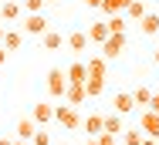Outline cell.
Returning <instances> with one entry per match:
<instances>
[{"mask_svg": "<svg viewBox=\"0 0 159 145\" xmlns=\"http://www.w3.org/2000/svg\"><path fill=\"white\" fill-rule=\"evenodd\" d=\"M54 121L61 125L64 132H75V128L81 125V112H78L75 105H68V101H61V105L54 108Z\"/></svg>", "mask_w": 159, "mask_h": 145, "instance_id": "6da1fadb", "label": "cell"}, {"mask_svg": "<svg viewBox=\"0 0 159 145\" xmlns=\"http://www.w3.org/2000/svg\"><path fill=\"white\" fill-rule=\"evenodd\" d=\"M85 71H88V78H85V81H108V61L102 58V54L85 58Z\"/></svg>", "mask_w": 159, "mask_h": 145, "instance_id": "7a4b0ae2", "label": "cell"}, {"mask_svg": "<svg viewBox=\"0 0 159 145\" xmlns=\"http://www.w3.org/2000/svg\"><path fill=\"white\" fill-rule=\"evenodd\" d=\"M125 47H129V37H125V34H108V37L102 41V58L112 61V58H119Z\"/></svg>", "mask_w": 159, "mask_h": 145, "instance_id": "3957f363", "label": "cell"}, {"mask_svg": "<svg viewBox=\"0 0 159 145\" xmlns=\"http://www.w3.org/2000/svg\"><path fill=\"white\" fill-rule=\"evenodd\" d=\"M139 132H142L146 138H156V142H159V112L146 108V112L139 115Z\"/></svg>", "mask_w": 159, "mask_h": 145, "instance_id": "277c9868", "label": "cell"}, {"mask_svg": "<svg viewBox=\"0 0 159 145\" xmlns=\"http://www.w3.org/2000/svg\"><path fill=\"white\" fill-rule=\"evenodd\" d=\"M48 91H51L54 98H64V91H68V74H64V68H51V71H48Z\"/></svg>", "mask_w": 159, "mask_h": 145, "instance_id": "5b68a950", "label": "cell"}, {"mask_svg": "<svg viewBox=\"0 0 159 145\" xmlns=\"http://www.w3.org/2000/svg\"><path fill=\"white\" fill-rule=\"evenodd\" d=\"M88 44H92V41H88V34H85V30H71V34L64 37V47H68L71 54H85V51H88Z\"/></svg>", "mask_w": 159, "mask_h": 145, "instance_id": "8992f818", "label": "cell"}, {"mask_svg": "<svg viewBox=\"0 0 159 145\" xmlns=\"http://www.w3.org/2000/svg\"><path fill=\"white\" fill-rule=\"evenodd\" d=\"M48 27H51V24H48V17H44V14H27V17H24V34L41 37Z\"/></svg>", "mask_w": 159, "mask_h": 145, "instance_id": "52a82bcc", "label": "cell"}, {"mask_svg": "<svg viewBox=\"0 0 159 145\" xmlns=\"http://www.w3.org/2000/svg\"><path fill=\"white\" fill-rule=\"evenodd\" d=\"M64 74H68V85H85V78H88V71H85V61L75 58L68 68H64Z\"/></svg>", "mask_w": 159, "mask_h": 145, "instance_id": "ba28073f", "label": "cell"}, {"mask_svg": "<svg viewBox=\"0 0 159 145\" xmlns=\"http://www.w3.org/2000/svg\"><path fill=\"white\" fill-rule=\"evenodd\" d=\"M31 118L37 121V125H51V121H54V105L37 101V105H34V112H31Z\"/></svg>", "mask_w": 159, "mask_h": 145, "instance_id": "9c48e42d", "label": "cell"}, {"mask_svg": "<svg viewBox=\"0 0 159 145\" xmlns=\"http://www.w3.org/2000/svg\"><path fill=\"white\" fill-rule=\"evenodd\" d=\"M20 44H24V30H3V41H0V47H3L7 54L20 51Z\"/></svg>", "mask_w": 159, "mask_h": 145, "instance_id": "30bf717a", "label": "cell"}, {"mask_svg": "<svg viewBox=\"0 0 159 145\" xmlns=\"http://www.w3.org/2000/svg\"><path fill=\"white\" fill-rule=\"evenodd\" d=\"M41 47H44V51H61V47H64V37L54 27H48L44 34H41Z\"/></svg>", "mask_w": 159, "mask_h": 145, "instance_id": "8fae6325", "label": "cell"}, {"mask_svg": "<svg viewBox=\"0 0 159 145\" xmlns=\"http://www.w3.org/2000/svg\"><path fill=\"white\" fill-rule=\"evenodd\" d=\"M61 101H68V105H75V108H81L85 101H88V94H85V85H68V91H64Z\"/></svg>", "mask_w": 159, "mask_h": 145, "instance_id": "7c38bea8", "label": "cell"}, {"mask_svg": "<svg viewBox=\"0 0 159 145\" xmlns=\"http://www.w3.org/2000/svg\"><path fill=\"white\" fill-rule=\"evenodd\" d=\"M112 108H115V115H129V112H135V101H132L129 91H119V94L112 98Z\"/></svg>", "mask_w": 159, "mask_h": 145, "instance_id": "4fadbf2b", "label": "cell"}, {"mask_svg": "<svg viewBox=\"0 0 159 145\" xmlns=\"http://www.w3.org/2000/svg\"><path fill=\"white\" fill-rule=\"evenodd\" d=\"M81 128H85V135H102V132H105V115L92 112V115L81 121Z\"/></svg>", "mask_w": 159, "mask_h": 145, "instance_id": "5bb4252c", "label": "cell"}, {"mask_svg": "<svg viewBox=\"0 0 159 145\" xmlns=\"http://www.w3.org/2000/svg\"><path fill=\"white\" fill-rule=\"evenodd\" d=\"M85 34H88V41H92V44H102V41L108 37V24H105V20H95V24H88Z\"/></svg>", "mask_w": 159, "mask_h": 145, "instance_id": "9a60e30c", "label": "cell"}, {"mask_svg": "<svg viewBox=\"0 0 159 145\" xmlns=\"http://www.w3.org/2000/svg\"><path fill=\"white\" fill-rule=\"evenodd\" d=\"M105 132L119 138V135L125 132V121H122V115H115V112H112V115H105Z\"/></svg>", "mask_w": 159, "mask_h": 145, "instance_id": "2e32d148", "label": "cell"}, {"mask_svg": "<svg viewBox=\"0 0 159 145\" xmlns=\"http://www.w3.org/2000/svg\"><path fill=\"white\" fill-rule=\"evenodd\" d=\"M0 17L3 20H17L20 17V3L17 0H0Z\"/></svg>", "mask_w": 159, "mask_h": 145, "instance_id": "e0dca14e", "label": "cell"}, {"mask_svg": "<svg viewBox=\"0 0 159 145\" xmlns=\"http://www.w3.org/2000/svg\"><path fill=\"white\" fill-rule=\"evenodd\" d=\"M139 30H142L146 37H152V34H159V14H146V17L139 20Z\"/></svg>", "mask_w": 159, "mask_h": 145, "instance_id": "ac0fdd59", "label": "cell"}, {"mask_svg": "<svg viewBox=\"0 0 159 145\" xmlns=\"http://www.w3.org/2000/svg\"><path fill=\"white\" fill-rule=\"evenodd\" d=\"M37 132V121L34 118H20L17 121V138H24V142H31V135Z\"/></svg>", "mask_w": 159, "mask_h": 145, "instance_id": "d6986e66", "label": "cell"}, {"mask_svg": "<svg viewBox=\"0 0 159 145\" xmlns=\"http://www.w3.org/2000/svg\"><path fill=\"white\" fill-rule=\"evenodd\" d=\"M132 101H135L139 108H149V101H152V88L139 85V88H135V91H132Z\"/></svg>", "mask_w": 159, "mask_h": 145, "instance_id": "ffe728a7", "label": "cell"}, {"mask_svg": "<svg viewBox=\"0 0 159 145\" xmlns=\"http://www.w3.org/2000/svg\"><path fill=\"white\" fill-rule=\"evenodd\" d=\"M98 7L105 10V17H112V14H122V10H125V7H129V0H102Z\"/></svg>", "mask_w": 159, "mask_h": 145, "instance_id": "44dd1931", "label": "cell"}, {"mask_svg": "<svg viewBox=\"0 0 159 145\" xmlns=\"http://www.w3.org/2000/svg\"><path fill=\"white\" fill-rule=\"evenodd\" d=\"M125 14L132 17V20H142V17H146V3H142V0H129Z\"/></svg>", "mask_w": 159, "mask_h": 145, "instance_id": "7402d4cb", "label": "cell"}, {"mask_svg": "<svg viewBox=\"0 0 159 145\" xmlns=\"http://www.w3.org/2000/svg\"><path fill=\"white\" fill-rule=\"evenodd\" d=\"M31 145H54L51 142V132H48L44 125H37V132L31 135Z\"/></svg>", "mask_w": 159, "mask_h": 145, "instance_id": "603a6c76", "label": "cell"}, {"mask_svg": "<svg viewBox=\"0 0 159 145\" xmlns=\"http://www.w3.org/2000/svg\"><path fill=\"white\" fill-rule=\"evenodd\" d=\"M142 138H146V135H142L139 128H125V132H122V145H142Z\"/></svg>", "mask_w": 159, "mask_h": 145, "instance_id": "cb8c5ba5", "label": "cell"}, {"mask_svg": "<svg viewBox=\"0 0 159 145\" xmlns=\"http://www.w3.org/2000/svg\"><path fill=\"white\" fill-rule=\"evenodd\" d=\"M105 24H108V34H125V20H122V14H112Z\"/></svg>", "mask_w": 159, "mask_h": 145, "instance_id": "d4e9b609", "label": "cell"}, {"mask_svg": "<svg viewBox=\"0 0 159 145\" xmlns=\"http://www.w3.org/2000/svg\"><path fill=\"white\" fill-rule=\"evenodd\" d=\"M24 7H27V14H41L44 10V0H24Z\"/></svg>", "mask_w": 159, "mask_h": 145, "instance_id": "484cf974", "label": "cell"}, {"mask_svg": "<svg viewBox=\"0 0 159 145\" xmlns=\"http://www.w3.org/2000/svg\"><path fill=\"white\" fill-rule=\"evenodd\" d=\"M149 108H152V112H159V91H152V101H149Z\"/></svg>", "mask_w": 159, "mask_h": 145, "instance_id": "4316f807", "label": "cell"}, {"mask_svg": "<svg viewBox=\"0 0 159 145\" xmlns=\"http://www.w3.org/2000/svg\"><path fill=\"white\" fill-rule=\"evenodd\" d=\"M81 145H98V138H95V135H88V138H85Z\"/></svg>", "mask_w": 159, "mask_h": 145, "instance_id": "83f0119b", "label": "cell"}, {"mask_svg": "<svg viewBox=\"0 0 159 145\" xmlns=\"http://www.w3.org/2000/svg\"><path fill=\"white\" fill-rule=\"evenodd\" d=\"M81 3H85V7H98L102 0H81Z\"/></svg>", "mask_w": 159, "mask_h": 145, "instance_id": "f1b7e54d", "label": "cell"}, {"mask_svg": "<svg viewBox=\"0 0 159 145\" xmlns=\"http://www.w3.org/2000/svg\"><path fill=\"white\" fill-rule=\"evenodd\" d=\"M3 61H7V51H3V47H0V68H3Z\"/></svg>", "mask_w": 159, "mask_h": 145, "instance_id": "f546056e", "label": "cell"}, {"mask_svg": "<svg viewBox=\"0 0 159 145\" xmlns=\"http://www.w3.org/2000/svg\"><path fill=\"white\" fill-rule=\"evenodd\" d=\"M142 145H159V142H156V138H142Z\"/></svg>", "mask_w": 159, "mask_h": 145, "instance_id": "4dcf8cb0", "label": "cell"}, {"mask_svg": "<svg viewBox=\"0 0 159 145\" xmlns=\"http://www.w3.org/2000/svg\"><path fill=\"white\" fill-rule=\"evenodd\" d=\"M152 61H156V64H159V47H156V51H152Z\"/></svg>", "mask_w": 159, "mask_h": 145, "instance_id": "1f68e13d", "label": "cell"}, {"mask_svg": "<svg viewBox=\"0 0 159 145\" xmlns=\"http://www.w3.org/2000/svg\"><path fill=\"white\" fill-rule=\"evenodd\" d=\"M0 145H14V142H10V138H0Z\"/></svg>", "mask_w": 159, "mask_h": 145, "instance_id": "d6a6232c", "label": "cell"}, {"mask_svg": "<svg viewBox=\"0 0 159 145\" xmlns=\"http://www.w3.org/2000/svg\"><path fill=\"white\" fill-rule=\"evenodd\" d=\"M14 145H31V142H24V138H17V142H14Z\"/></svg>", "mask_w": 159, "mask_h": 145, "instance_id": "836d02e7", "label": "cell"}, {"mask_svg": "<svg viewBox=\"0 0 159 145\" xmlns=\"http://www.w3.org/2000/svg\"><path fill=\"white\" fill-rule=\"evenodd\" d=\"M3 30H7V27H0V41H3Z\"/></svg>", "mask_w": 159, "mask_h": 145, "instance_id": "e575fe53", "label": "cell"}, {"mask_svg": "<svg viewBox=\"0 0 159 145\" xmlns=\"http://www.w3.org/2000/svg\"><path fill=\"white\" fill-rule=\"evenodd\" d=\"M44 3H58V0H44Z\"/></svg>", "mask_w": 159, "mask_h": 145, "instance_id": "d590c367", "label": "cell"}]
</instances>
